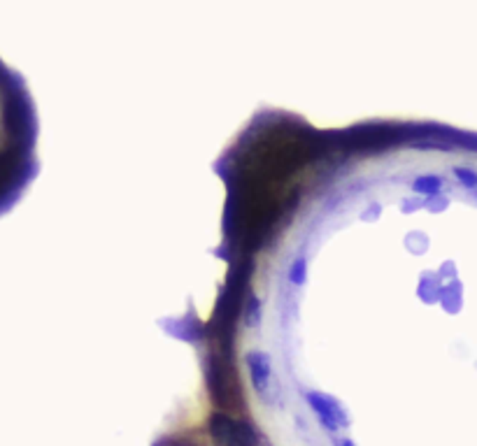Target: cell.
<instances>
[{
    "mask_svg": "<svg viewBox=\"0 0 477 446\" xmlns=\"http://www.w3.org/2000/svg\"><path fill=\"white\" fill-rule=\"evenodd\" d=\"M336 446H357V444H354L352 440H343V442H338Z\"/></svg>",
    "mask_w": 477,
    "mask_h": 446,
    "instance_id": "3957f363",
    "label": "cell"
},
{
    "mask_svg": "<svg viewBox=\"0 0 477 446\" xmlns=\"http://www.w3.org/2000/svg\"><path fill=\"white\" fill-rule=\"evenodd\" d=\"M286 277H289V284H291V286H303V284H305V279H307V258H305V253L293 256L291 263H289Z\"/></svg>",
    "mask_w": 477,
    "mask_h": 446,
    "instance_id": "7a4b0ae2",
    "label": "cell"
},
{
    "mask_svg": "<svg viewBox=\"0 0 477 446\" xmlns=\"http://www.w3.org/2000/svg\"><path fill=\"white\" fill-rule=\"evenodd\" d=\"M38 109L21 72L0 58V216L38 177Z\"/></svg>",
    "mask_w": 477,
    "mask_h": 446,
    "instance_id": "6da1fadb",
    "label": "cell"
}]
</instances>
